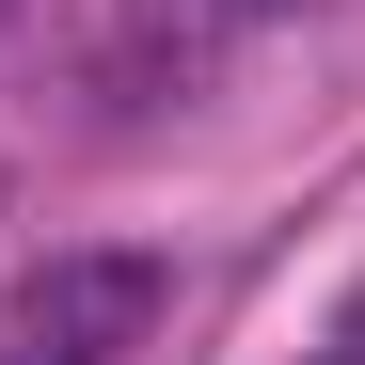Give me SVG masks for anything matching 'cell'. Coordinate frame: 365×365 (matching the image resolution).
<instances>
[{
	"mask_svg": "<svg viewBox=\"0 0 365 365\" xmlns=\"http://www.w3.org/2000/svg\"><path fill=\"white\" fill-rule=\"evenodd\" d=\"M318 365H365V349H349V334H334V349H318Z\"/></svg>",
	"mask_w": 365,
	"mask_h": 365,
	"instance_id": "2",
	"label": "cell"
},
{
	"mask_svg": "<svg viewBox=\"0 0 365 365\" xmlns=\"http://www.w3.org/2000/svg\"><path fill=\"white\" fill-rule=\"evenodd\" d=\"M159 318H175L159 255H48V270H16V302H0V365H128Z\"/></svg>",
	"mask_w": 365,
	"mask_h": 365,
	"instance_id": "1",
	"label": "cell"
},
{
	"mask_svg": "<svg viewBox=\"0 0 365 365\" xmlns=\"http://www.w3.org/2000/svg\"><path fill=\"white\" fill-rule=\"evenodd\" d=\"M0 16H16V0H0Z\"/></svg>",
	"mask_w": 365,
	"mask_h": 365,
	"instance_id": "3",
	"label": "cell"
}]
</instances>
